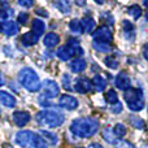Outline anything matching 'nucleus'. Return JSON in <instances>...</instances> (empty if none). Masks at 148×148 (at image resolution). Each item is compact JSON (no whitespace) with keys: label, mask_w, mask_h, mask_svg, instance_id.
I'll return each mask as SVG.
<instances>
[{"label":"nucleus","mask_w":148,"mask_h":148,"mask_svg":"<svg viewBox=\"0 0 148 148\" xmlns=\"http://www.w3.org/2000/svg\"><path fill=\"white\" fill-rule=\"evenodd\" d=\"M87 148H103V146H100L99 143H92V144H90Z\"/></svg>","instance_id":"ea45409f"},{"label":"nucleus","mask_w":148,"mask_h":148,"mask_svg":"<svg viewBox=\"0 0 148 148\" xmlns=\"http://www.w3.org/2000/svg\"><path fill=\"white\" fill-rule=\"evenodd\" d=\"M127 12L134 20H138V18L142 16V8L139 7V5H131V7L127 9Z\"/></svg>","instance_id":"c85d7f7f"},{"label":"nucleus","mask_w":148,"mask_h":148,"mask_svg":"<svg viewBox=\"0 0 148 148\" xmlns=\"http://www.w3.org/2000/svg\"><path fill=\"white\" fill-rule=\"evenodd\" d=\"M104 62H105V65H107L108 68H110V69H117L118 68V61L114 59V57H110V56L105 57Z\"/></svg>","instance_id":"2f4dec72"},{"label":"nucleus","mask_w":148,"mask_h":148,"mask_svg":"<svg viewBox=\"0 0 148 148\" xmlns=\"http://www.w3.org/2000/svg\"><path fill=\"white\" fill-rule=\"evenodd\" d=\"M116 87L120 90H126L131 88V81H130V77L127 75L126 73H120L117 77H116Z\"/></svg>","instance_id":"9b49d317"},{"label":"nucleus","mask_w":148,"mask_h":148,"mask_svg":"<svg viewBox=\"0 0 148 148\" xmlns=\"http://www.w3.org/2000/svg\"><path fill=\"white\" fill-rule=\"evenodd\" d=\"M5 83V81H4V77H3V74L0 73V86H3V84Z\"/></svg>","instance_id":"79ce46f5"},{"label":"nucleus","mask_w":148,"mask_h":148,"mask_svg":"<svg viewBox=\"0 0 148 148\" xmlns=\"http://www.w3.org/2000/svg\"><path fill=\"white\" fill-rule=\"evenodd\" d=\"M94 1H96L97 4H104V3H105V0H94Z\"/></svg>","instance_id":"c03bdc74"},{"label":"nucleus","mask_w":148,"mask_h":148,"mask_svg":"<svg viewBox=\"0 0 148 148\" xmlns=\"http://www.w3.org/2000/svg\"><path fill=\"white\" fill-rule=\"evenodd\" d=\"M87 66V62L84 59H81V57H77V59H74L72 62L69 64V69L72 73H81L83 72L84 69H86Z\"/></svg>","instance_id":"f8f14e48"},{"label":"nucleus","mask_w":148,"mask_h":148,"mask_svg":"<svg viewBox=\"0 0 148 148\" xmlns=\"http://www.w3.org/2000/svg\"><path fill=\"white\" fill-rule=\"evenodd\" d=\"M59 105L65 108V109L73 110L75 108H78V100L74 96H72V95H62V96H60Z\"/></svg>","instance_id":"9d476101"},{"label":"nucleus","mask_w":148,"mask_h":148,"mask_svg":"<svg viewBox=\"0 0 148 148\" xmlns=\"http://www.w3.org/2000/svg\"><path fill=\"white\" fill-rule=\"evenodd\" d=\"M101 135H103V138H104L109 144H118L117 136L114 135V133H113V130L110 127H104V129H103Z\"/></svg>","instance_id":"aec40b11"},{"label":"nucleus","mask_w":148,"mask_h":148,"mask_svg":"<svg viewBox=\"0 0 148 148\" xmlns=\"http://www.w3.org/2000/svg\"><path fill=\"white\" fill-rule=\"evenodd\" d=\"M16 143L21 148H47V143L42 135L30 130L18 131L16 135Z\"/></svg>","instance_id":"f03ea898"},{"label":"nucleus","mask_w":148,"mask_h":148,"mask_svg":"<svg viewBox=\"0 0 148 148\" xmlns=\"http://www.w3.org/2000/svg\"><path fill=\"white\" fill-rule=\"evenodd\" d=\"M35 120L38 125L44 126V127H59L64 123L65 116L61 112H57V110L47 109L40 110L35 116Z\"/></svg>","instance_id":"7ed1b4c3"},{"label":"nucleus","mask_w":148,"mask_h":148,"mask_svg":"<svg viewBox=\"0 0 148 148\" xmlns=\"http://www.w3.org/2000/svg\"><path fill=\"white\" fill-rule=\"evenodd\" d=\"M31 29H33V33H35L36 35L40 36L42 34L44 33V30H46V25H44V22L42 20L35 18V20L31 22Z\"/></svg>","instance_id":"412c9836"},{"label":"nucleus","mask_w":148,"mask_h":148,"mask_svg":"<svg viewBox=\"0 0 148 148\" xmlns=\"http://www.w3.org/2000/svg\"><path fill=\"white\" fill-rule=\"evenodd\" d=\"M35 13L38 16H42V17H48V12H46L43 8H38V9H35Z\"/></svg>","instance_id":"4c0bfd02"},{"label":"nucleus","mask_w":148,"mask_h":148,"mask_svg":"<svg viewBox=\"0 0 148 148\" xmlns=\"http://www.w3.org/2000/svg\"><path fill=\"white\" fill-rule=\"evenodd\" d=\"M18 82L30 92H36L40 88V81H39L38 73L30 68L21 69V72L18 73Z\"/></svg>","instance_id":"20e7f679"},{"label":"nucleus","mask_w":148,"mask_h":148,"mask_svg":"<svg viewBox=\"0 0 148 148\" xmlns=\"http://www.w3.org/2000/svg\"><path fill=\"white\" fill-rule=\"evenodd\" d=\"M113 133H114V135L117 138H123L126 135V133H127V129H126V126L123 123H117L113 127Z\"/></svg>","instance_id":"bb28decb"},{"label":"nucleus","mask_w":148,"mask_h":148,"mask_svg":"<svg viewBox=\"0 0 148 148\" xmlns=\"http://www.w3.org/2000/svg\"><path fill=\"white\" fill-rule=\"evenodd\" d=\"M69 27H70V30L75 34L83 33V26H82V22L79 20H72L69 23Z\"/></svg>","instance_id":"cd10ccee"},{"label":"nucleus","mask_w":148,"mask_h":148,"mask_svg":"<svg viewBox=\"0 0 148 148\" xmlns=\"http://www.w3.org/2000/svg\"><path fill=\"white\" fill-rule=\"evenodd\" d=\"M57 57H59L60 60H62V61H68L69 59H72V52H70L69 47L68 46H62L60 47L59 49H57Z\"/></svg>","instance_id":"5701e85b"},{"label":"nucleus","mask_w":148,"mask_h":148,"mask_svg":"<svg viewBox=\"0 0 148 148\" xmlns=\"http://www.w3.org/2000/svg\"><path fill=\"white\" fill-rule=\"evenodd\" d=\"M70 77H69V74H64V75H62V84H64V87L66 90H72V86H70Z\"/></svg>","instance_id":"f704fd0d"},{"label":"nucleus","mask_w":148,"mask_h":148,"mask_svg":"<svg viewBox=\"0 0 148 148\" xmlns=\"http://www.w3.org/2000/svg\"><path fill=\"white\" fill-rule=\"evenodd\" d=\"M129 121H130L131 126H134L135 129H139V130H144V127H146V125H144V121L142 120L140 117H136V116H130Z\"/></svg>","instance_id":"393cba45"},{"label":"nucleus","mask_w":148,"mask_h":148,"mask_svg":"<svg viewBox=\"0 0 148 148\" xmlns=\"http://www.w3.org/2000/svg\"><path fill=\"white\" fill-rule=\"evenodd\" d=\"M75 3L78 5H84V3H86V0H75Z\"/></svg>","instance_id":"37998d69"},{"label":"nucleus","mask_w":148,"mask_h":148,"mask_svg":"<svg viewBox=\"0 0 148 148\" xmlns=\"http://www.w3.org/2000/svg\"><path fill=\"white\" fill-rule=\"evenodd\" d=\"M100 20H101L103 22H105L107 25H113V23H114V18H113V16L110 14L109 12L103 13L101 17H100Z\"/></svg>","instance_id":"473e14b6"},{"label":"nucleus","mask_w":148,"mask_h":148,"mask_svg":"<svg viewBox=\"0 0 148 148\" xmlns=\"http://www.w3.org/2000/svg\"><path fill=\"white\" fill-rule=\"evenodd\" d=\"M105 99H107V101L109 103L110 105L116 104V103H118V95H117V92H116L114 90L110 88L109 91L105 94Z\"/></svg>","instance_id":"c756f323"},{"label":"nucleus","mask_w":148,"mask_h":148,"mask_svg":"<svg viewBox=\"0 0 148 148\" xmlns=\"http://www.w3.org/2000/svg\"><path fill=\"white\" fill-rule=\"evenodd\" d=\"M17 20H18V22L21 23V25H26L27 23V20H29V14L27 13H20L18 14V17H17Z\"/></svg>","instance_id":"c9c22d12"},{"label":"nucleus","mask_w":148,"mask_h":148,"mask_svg":"<svg viewBox=\"0 0 148 148\" xmlns=\"http://www.w3.org/2000/svg\"><path fill=\"white\" fill-rule=\"evenodd\" d=\"M92 86H94V88L96 90V91L101 92V91H104L105 87H107V81H105L101 75H95L94 79H92Z\"/></svg>","instance_id":"4be33fe9"},{"label":"nucleus","mask_w":148,"mask_h":148,"mask_svg":"<svg viewBox=\"0 0 148 148\" xmlns=\"http://www.w3.org/2000/svg\"><path fill=\"white\" fill-rule=\"evenodd\" d=\"M30 113L29 112H25V110H16L14 113H13V121H14V123L17 126H20V127H23L25 125H27L29 122H30Z\"/></svg>","instance_id":"1a4fd4ad"},{"label":"nucleus","mask_w":148,"mask_h":148,"mask_svg":"<svg viewBox=\"0 0 148 148\" xmlns=\"http://www.w3.org/2000/svg\"><path fill=\"white\" fill-rule=\"evenodd\" d=\"M122 25H123V31H125L127 39H133L131 36H134V26L131 25V22H129V21H123Z\"/></svg>","instance_id":"7c9ffc66"},{"label":"nucleus","mask_w":148,"mask_h":148,"mask_svg":"<svg viewBox=\"0 0 148 148\" xmlns=\"http://www.w3.org/2000/svg\"><path fill=\"white\" fill-rule=\"evenodd\" d=\"M94 88L92 86V81H90L86 77H81V78H77L74 82V90L79 94H87L88 91Z\"/></svg>","instance_id":"6e6552de"},{"label":"nucleus","mask_w":148,"mask_h":148,"mask_svg":"<svg viewBox=\"0 0 148 148\" xmlns=\"http://www.w3.org/2000/svg\"><path fill=\"white\" fill-rule=\"evenodd\" d=\"M143 56H144V59L148 61V43H146L144 47H143Z\"/></svg>","instance_id":"58836bf2"},{"label":"nucleus","mask_w":148,"mask_h":148,"mask_svg":"<svg viewBox=\"0 0 148 148\" xmlns=\"http://www.w3.org/2000/svg\"><path fill=\"white\" fill-rule=\"evenodd\" d=\"M1 27H3V26H1V25H0V31H1Z\"/></svg>","instance_id":"de8ad7c7"},{"label":"nucleus","mask_w":148,"mask_h":148,"mask_svg":"<svg viewBox=\"0 0 148 148\" xmlns=\"http://www.w3.org/2000/svg\"><path fill=\"white\" fill-rule=\"evenodd\" d=\"M53 4H55V7L61 13H64V14L69 13L70 9H72V4H70L69 0H53Z\"/></svg>","instance_id":"6ab92c4d"},{"label":"nucleus","mask_w":148,"mask_h":148,"mask_svg":"<svg viewBox=\"0 0 148 148\" xmlns=\"http://www.w3.org/2000/svg\"><path fill=\"white\" fill-rule=\"evenodd\" d=\"M42 92H43V96L47 99H52V97H56L60 92L59 84L56 82L51 81V79H46L42 84Z\"/></svg>","instance_id":"423d86ee"},{"label":"nucleus","mask_w":148,"mask_h":148,"mask_svg":"<svg viewBox=\"0 0 148 148\" xmlns=\"http://www.w3.org/2000/svg\"><path fill=\"white\" fill-rule=\"evenodd\" d=\"M18 1V4L21 5V7H23V8H31L34 5V1L35 0H17Z\"/></svg>","instance_id":"e433bc0d"},{"label":"nucleus","mask_w":148,"mask_h":148,"mask_svg":"<svg viewBox=\"0 0 148 148\" xmlns=\"http://www.w3.org/2000/svg\"><path fill=\"white\" fill-rule=\"evenodd\" d=\"M123 99L127 103V107L133 112H139L144 107L143 91L139 88H129L123 94Z\"/></svg>","instance_id":"39448f33"},{"label":"nucleus","mask_w":148,"mask_h":148,"mask_svg":"<svg viewBox=\"0 0 148 148\" xmlns=\"http://www.w3.org/2000/svg\"><path fill=\"white\" fill-rule=\"evenodd\" d=\"M1 5H3V9H7L8 8V0H1Z\"/></svg>","instance_id":"a19ab883"},{"label":"nucleus","mask_w":148,"mask_h":148,"mask_svg":"<svg viewBox=\"0 0 148 148\" xmlns=\"http://www.w3.org/2000/svg\"><path fill=\"white\" fill-rule=\"evenodd\" d=\"M1 31L7 36H13L18 33V26L14 21H5L3 27H1Z\"/></svg>","instance_id":"4468645a"},{"label":"nucleus","mask_w":148,"mask_h":148,"mask_svg":"<svg viewBox=\"0 0 148 148\" xmlns=\"http://www.w3.org/2000/svg\"><path fill=\"white\" fill-rule=\"evenodd\" d=\"M21 42H22L23 46H34V44H36L39 42V35L30 31V33L23 34L22 38H21Z\"/></svg>","instance_id":"dca6fc26"},{"label":"nucleus","mask_w":148,"mask_h":148,"mask_svg":"<svg viewBox=\"0 0 148 148\" xmlns=\"http://www.w3.org/2000/svg\"><path fill=\"white\" fill-rule=\"evenodd\" d=\"M92 47H94L96 51L99 52H109L110 49V46L109 43H105V42H100V40H94L92 42Z\"/></svg>","instance_id":"b1692460"},{"label":"nucleus","mask_w":148,"mask_h":148,"mask_svg":"<svg viewBox=\"0 0 148 148\" xmlns=\"http://www.w3.org/2000/svg\"><path fill=\"white\" fill-rule=\"evenodd\" d=\"M68 47H69L70 52H72V56H81V55H83V49H82L81 44H79V40L77 38H70L69 40H68Z\"/></svg>","instance_id":"ddd939ff"},{"label":"nucleus","mask_w":148,"mask_h":148,"mask_svg":"<svg viewBox=\"0 0 148 148\" xmlns=\"http://www.w3.org/2000/svg\"><path fill=\"white\" fill-rule=\"evenodd\" d=\"M81 22H82V26H83V33L92 34L95 31L96 23H95V21L91 17H83Z\"/></svg>","instance_id":"f3484780"},{"label":"nucleus","mask_w":148,"mask_h":148,"mask_svg":"<svg viewBox=\"0 0 148 148\" xmlns=\"http://www.w3.org/2000/svg\"><path fill=\"white\" fill-rule=\"evenodd\" d=\"M110 112L113 113V114H118V113L122 112V104H121L120 101L116 103V104H112L110 105Z\"/></svg>","instance_id":"72a5a7b5"},{"label":"nucleus","mask_w":148,"mask_h":148,"mask_svg":"<svg viewBox=\"0 0 148 148\" xmlns=\"http://www.w3.org/2000/svg\"><path fill=\"white\" fill-rule=\"evenodd\" d=\"M143 4L146 5V7H148V0H143Z\"/></svg>","instance_id":"a18cd8bd"},{"label":"nucleus","mask_w":148,"mask_h":148,"mask_svg":"<svg viewBox=\"0 0 148 148\" xmlns=\"http://www.w3.org/2000/svg\"><path fill=\"white\" fill-rule=\"evenodd\" d=\"M0 103L8 108H13L16 105V99L13 95L7 91H0Z\"/></svg>","instance_id":"2eb2a0df"},{"label":"nucleus","mask_w":148,"mask_h":148,"mask_svg":"<svg viewBox=\"0 0 148 148\" xmlns=\"http://www.w3.org/2000/svg\"><path fill=\"white\" fill-rule=\"evenodd\" d=\"M70 131L78 138H91L99 131V122L95 118H77L70 125Z\"/></svg>","instance_id":"f257e3e1"},{"label":"nucleus","mask_w":148,"mask_h":148,"mask_svg":"<svg viewBox=\"0 0 148 148\" xmlns=\"http://www.w3.org/2000/svg\"><path fill=\"white\" fill-rule=\"evenodd\" d=\"M92 36H94V40L105 42V43H110L113 39V34L108 26H101V27L96 29L92 33Z\"/></svg>","instance_id":"0eeeda50"},{"label":"nucleus","mask_w":148,"mask_h":148,"mask_svg":"<svg viewBox=\"0 0 148 148\" xmlns=\"http://www.w3.org/2000/svg\"><path fill=\"white\" fill-rule=\"evenodd\" d=\"M42 135V138L44 139V140L49 142L51 144H56L57 143V136L55 135V134H52L51 131H47V130H40L39 131Z\"/></svg>","instance_id":"a878e982"},{"label":"nucleus","mask_w":148,"mask_h":148,"mask_svg":"<svg viewBox=\"0 0 148 148\" xmlns=\"http://www.w3.org/2000/svg\"><path fill=\"white\" fill-rule=\"evenodd\" d=\"M146 18H147V21H148V12L146 13Z\"/></svg>","instance_id":"49530a36"},{"label":"nucleus","mask_w":148,"mask_h":148,"mask_svg":"<svg viewBox=\"0 0 148 148\" xmlns=\"http://www.w3.org/2000/svg\"><path fill=\"white\" fill-rule=\"evenodd\" d=\"M43 42H44V46H46V47H48V48H52V47H56L57 44H59L60 38H59V35H57V34L48 33L46 36H44Z\"/></svg>","instance_id":"a211bd4d"}]
</instances>
